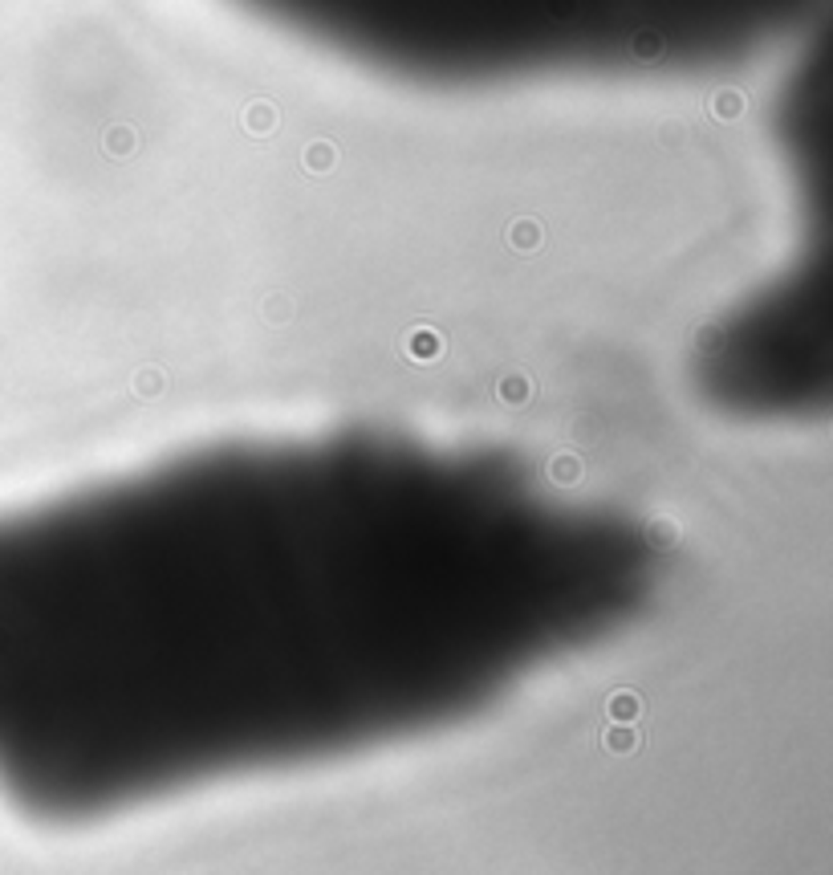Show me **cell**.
Wrapping results in <instances>:
<instances>
[{
  "mask_svg": "<svg viewBox=\"0 0 833 875\" xmlns=\"http://www.w3.org/2000/svg\"><path fill=\"white\" fill-rule=\"evenodd\" d=\"M634 708H639V700H634L631 692H623V697H614V716H631Z\"/></svg>",
  "mask_w": 833,
  "mask_h": 875,
  "instance_id": "cell-1",
  "label": "cell"
}]
</instances>
